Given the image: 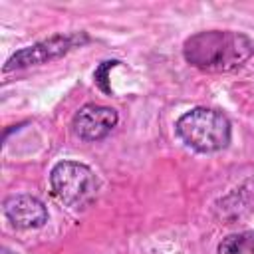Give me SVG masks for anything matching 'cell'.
I'll list each match as a JSON object with an SVG mask.
<instances>
[{
    "label": "cell",
    "instance_id": "6da1fadb",
    "mask_svg": "<svg viewBox=\"0 0 254 254\" xmlns=\"http://www.w3.org/2000/svg\"><path fill=\"white\" fill-rule=\"evenodd\" d=\"M254 56L250 36L234 30H202L183 44V58L202 71H234Z\"/></svg>",
    "mask_w": 254,
    "mask_h": 254
},
{
    "label": "cell",
    "instance_id": "7a4b0ae2",
    "mask_svg": "<svg viewBox=\"0 0 254 254\" xmlns=\"http://www.w3.org/2000/svg\"><path fill=\"white\" fill-rule=\"evenodd\" d=\"M175 131L179 139L196 153H216L228 147L232 137L230 119L210 107H192L185 111L177 123Z\"/></svg>",
    "mask_w": 254,
    "mask_h": 254
},
{
    "label": "cell",
    "instance_id": "3957f363",
    "mask_svg": "<svg viewBox=\"0 0 254 254\" xmlns=\"http://www.w3.org/2000/svg\"><path fill=\"white\" fill-rule=\"evenodd\" d=\"M50 187L54 196L69 208L87 206L99 189L95 173L77 161H60L50 171Z\"/></svg>",
    "mask_w": 254,
    "mask_h": 254
},
{
    "label": "cell",
    "instance_id": "277c9868",
    "mask_svg": "<svg viewBox=\"0 0 254 254\" xmlns=\"http://www.w3.org/2000/svg\"><path fill=\"white\" fill-rule=\"evenodd\" d=\"M87 42H89V36L85 32H69V34L50 36L46 40H40V42H36L32 46H26V48L14 52L6 60L4 71L24 69V67H32V65H42V64L54 62V60L65 56L67 52H71L73 48H81Z\"/></svg>",
    "mask_w": 254,
    "mask_h": 254
},
{
    "label": "cell",
    "instance_id": "5b68a950",
    "mask_svg": "<svg viewBox=\"0 0 254 254\" xmlns=\"http://www.w3.org/2000/svg\"><path fill=\"white\" fill-rule=\"evenodd\" d=\"M117 121H119V115L113 107L85 103L75 111L71 119V131L77 139L85 143H93L107 137L111 129L117 125Z\"/></svg>",
    "mask_w": 254,
    "mask_h": 254
},
{
    "label": "cell",
    "instance_id": "8992f818",
    "mask_svg": "<svg viewBox=\"0 0 254 254\" xmlns=\"http://www.w3.org/2000/svg\"><path fill=\"white\" fill-rule=\"evenodd\" d=\"M2 212L6 220L20 230L40 228L48 222L46 204L32 194H10L2 202Z\"/></svg>",
    "mask_w": 254,
    "mask_h": 254
},
{
    "label": "cell",
    "instance_id": "52a82bcc",
    "mask_svg": "<svg viewBox=\"0 0 254 254\" xmlns=\"http://www.w3.org/2000/svg\"><path fill=\"white\" fill-rule=\"evenodd\" d=\"M218 254H254V230H242L228 234L220 240Z\"/></svg>",
    "mask_w": 254,
    "mask_h": 254
},
{
    "label": "cell",
    "instance_id": "ba28073f",
    "mask_svg": "<svg viewBox=\"0 0 254 254\" xmlns=\"http://www.w3.org/2000/svg\"><path fill=\"white\" fill-rule=\"evenodd\" d=\"M121 62H117V60H107V62H103L97 69H95V73H93V79H95V83L101 87V91H105V93H111V87L107 85V71L111 69V67H115V65H119Z\"/></svg>",
    "mask_w": 254,
    "mask_h": 254
},
{
    "label": "cell",
    "instance_id": "9c48e42d",
    "mask_svg": "<svg viewBox=\"0 0 254 254\" xmlns=\"http://www.w3.org/2000/svg\"><path fill=\"white\" fill-rule=\"evenodd\" d=\"M2 254H16V252H12V250H8V248H2Z\"/></svg>",
    "mask_w": 254,
    "mask_h": 254
}]
</instances>
